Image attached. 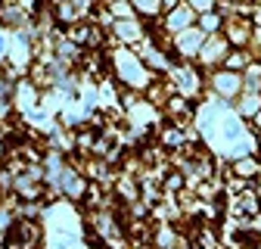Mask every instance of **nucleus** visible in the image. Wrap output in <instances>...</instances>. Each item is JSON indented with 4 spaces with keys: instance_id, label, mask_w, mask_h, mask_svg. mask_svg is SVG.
<instances>
[{
    "instance_id": "5",
    "label": "nucleus",
    "mask_w": 261,
    "mask_h": 249,
    "mask_svg": "<svg viewBox=\"0 0 261 249\" xmlns=\"http://www.w3.org/2000/svg\"><path fill=\"white\" fill-rule=\"evenodd\" d=\"M190 19H193V13L190 10H180V7H174L171 10V16H168V31H187V25H190Z\"/></svg>"
},
{
    "instance_id": "3",
    "label": "nucleus",
    "mask_w": 261,
    "mask_h": 249,
    "mask_svg": "<svg viewBox=\"0 0 261 249\" xmlns=\"http://www.w3.org/2000/svg\"><path fill=\"white\" fill-rule=\"evenodd\" d=\"M202 35L205 31H196V28H187V31H180V38H177V47L187 53V56H193V53H199V47H202Z\"/></svg>"
},
{
    "instance_id": "4",
    "label": "nucleus",
    "mask_w": 261,
    "mask_h": 249,
    "mask_svg": "<svg viewBox=\"0 0 261 249\" xmlns=\"http://www.w3.org/2000/svg\"><path fill=\"white\" fill-rule=\"evenodd\" d=\"M227 41L237 44V47H243V44L249 41V22H246V19H240V16L227 22Z\"/></svg>"
},
{
    "instance_id": "2",
    "label": "nucleus",
    "mask_w": 261,
    "mask_h": 249,
    "mask_svg": "<svg viewBox=\"0 0 261 249\" xmlns=\"http://www.w3.org/2000/svg\"><path fill=\"white\" fill-rule=\"evenodd\" d=\"M227 56H230V41H227V38H218V35H215V38L202 47V53H199V59H202V62H212V66H215L218 59L224 62Z\"/></svg>"
},
{
    "instance_id": "1",
    "label": "nucleus",
    "mask_w": 261,
    "mask_h": 249,
    "mask_svg": "<svg viewBox=\"0 0 261 249\" xmlns=\"http://www.w3.org/2000/svg\"><path fill=\"white\" fill-rule=\"evenodd\" d=\"M212 84H215L218 93H224V97H237V93L243 90V78L237 72H230V69H227V72H215Z\"/></svg>"
},
{
    "instance_id": "9",
    "label": "nucleus",
    "mask_w": 261,
    "mask_h": 249,
    "mask_svg": "<svg viewBox=\"0 0 261 249\" xmlns=\"http://www.w3.org/2000/svg\"><path fill=\"white\" fill-rule=\"evenodd\" d=\"M218 25H224V19H221L215 10H212V13H202V31H205V35H215Z\"/></svg>"
},
{
    "instance_id": "12",
    "label": "nucleus",
    "mask_w": 261,
    "mask_h": 249,
    "mask_svg": "<svg viewBox=\"0 0 261 249\" xmlns=\"http://www.w3.org/2000/svg\"><path fill=\"white\" fill-rule=\"evenodd\" d=\"M190 7H196L199 13H212L215 10V0H190Z\"/></svg>"
},
{
    "instance_id": "8",
    "label": "nucleus",
    "mask_w": 261,
    "mask_h": 249,
    "mask_svg": "<svg viewBox=\"0 0 261 249\" xmlns=\"http://www.w3.org/2000/svg\"><path fill=\"white\" fill-rule=\"evenodd\" d=\"M233 175L237 178H255L258 175V162L255 159H237L233 162Z\"/></svg>"
},
{
    "instance_id": "7",
    "label": "nucleus",
    "mask_w": 261,
    "mask_h": 249,
    "mask_svg": "<svg viewBox=\"0 0 261 249\" xmlns=\"http://www.w3.org/2000/svg\"><path fill=\"white\" fill-rule=\"evenodd\" d=\"M237 209L255 218V215L261 212V203H258V196H255L252 190H246V193H240V196H237Z\"/></svg>"
},
{
    "instance_id": "6",
    "label": "nucleus",
    "mask_w": 261,
    "mask_h": 249,
    "mask_svg": "<svg viewBox=\"0 0 261 249\" xmlns=\"http://www.w3.org/2000/svg\"><path fill=\"white\" fill-rule=\"evenodd\" d=\"M258 109H261V97H258V93H243L240 103H237V112L246 115V118H252Z\"/></svg>"
},
{
    "instance_id": "14",
    "label": "nucleus",
    "mask_w": 261,
    "mask_h": 249,
    "mask_svg": "<svg viewBox=\"0 0 261 249\" xmlns=\"http://www.w3.org/2000/svg\"><path fill=\"white\" fill-rule=\"evenodd\" d=\"M177 4H180V0H162V7H168V10H174Z\"/></svg>"
},
{
    "instance_id": "13",
    "label": "nucleus",
    "mask_w": 261,
    "mask_h": 249,
    "mask_svg": "<svg viewBox=\"0 0 261 249\" xmlns=\"http://www.w3.org/2000/svg\"><path fill=\"white\" fill-rule=\"evenodd\" d=\"M4 53H7V35L0 31V59H4Z\"/></svg>"
},
{
    "instance_id": "10",
    "label": "nucleus",
    "mask_w": 261,
    "mask_h": 249,
    "mask_svg": "<svg viewBox=\"0 0 261 249\" xmlns=\"http://www.w3.org/2000/svg\"><path fill=\"white\" fill-rule=\"evenodd\" d=\"M134 7H137L140 13H146V16H155L159 7H162V0H134Z\"/></svg>"
},
{
    "instance_id": "11",
    "label": "nucleus",
    "mask_w": 261,
    "mask_h": 249,
    "mask_svg": "<svg viewBox=\"0 0 261 249\" xmlns=\"http://www.w3.org/2000/svg\"><path fill=\"white\" fill-rule=\"evenodd\" d=\"M246 62H249V56H246V53H230V56H227V66H230V72H233V69H240V66H246Z\"/></svg>"
}]
</instances>
